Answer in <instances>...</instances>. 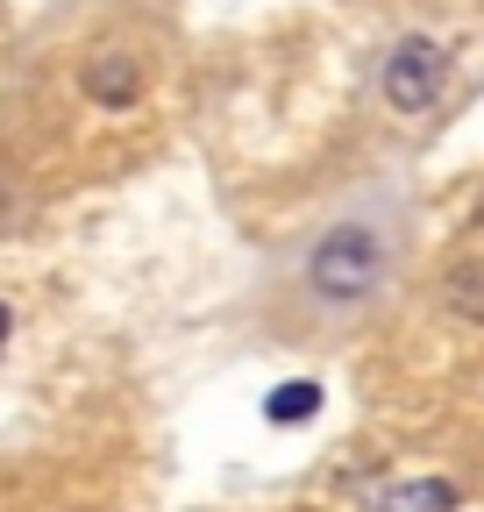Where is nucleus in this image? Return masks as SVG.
Masks as SVG:
<instances>
[{
	"instance_id": "7ed1b4c3",
	"label": "nucleus",
	"mask_w": 484,
	"mask_h": 512,
	"mask_svg": "<svg viewBox=\"0 0 484 512\" xmlns=\"http://www.w3.org/2000/svg\"><path fill=\"white\" fill-rule=\"evenodd\" d=\"M86 93H93L100 107H129V100L143 93V72H136V57H121V50H100V57H86Z\"/></svg>"
},
{
	"instance_id": "423d86ee",
	"label": "nucleus",
	"mask_w": 484,
	"mask_h": 512,
	"mask_svg": "<svg viewBox=\"0 0 484 512\" xmlns=\"http://www.w3.org/2000/svg\"><path fill=\"white\" fill-rule=\"evenodd\" d=\"M449 306L484 328V264H456V271H449Z\"/></svg>"
},
{
	"instance_id": "f257e3e1",
	"label": "nucleus",
	"mask_w": 484,
	"mask_h": 512,
	"mask_svg": "<svg viewBox=\"0 0 484 512\" xmlns=\"http://www.w3.org/2000/svg\"><path fill=\"white\" fill-rule=\"evenodd\" d=\"M392 228L378 221V214H349V221H335L321 242H314V256H307V292L321 299V306H363V299H378L385 292V278H392Z\"/></svg>"
},
{
	"instance_id": "39448f33",
	"label": "nucleus",
	"mask_w": 484,
	"mask_h": 512,
	"mask_svg": "<svg viewBox=\"0 0 484 512\" xmlns=\"http://www.w3.org/2000/svg\"><path fill=\"white\" fill-rule=\"evenodd\" d=\"M314 413H321V384H307V377H299V384H278V392L264 399V420H271V427L314 420Z\"/></svg>"
},
{
	"instance_id": "20e7f679",
	"label": "nucleus",
	"mask_w": 484,
	"mask_h": 512,
	"mask_svg": "<svg viewBox=\"0 0 484 512\" xmlns=\"http://www.w3.org/2000/svg\"><path fill=\"white\" fill-rule=\"evenodd\" d=\"M371 512H456V484H449V477H406V484H392Z\"/></svg>"
},
{
	"instance_id": "f03ea898",
	"label": "nucleus",
	"mask_w": 484,
	"mask_h": 512,
	"mask_svg": "<svg viewBox=\"0 0 484 512\" xmlns=\"http://www.w3.org/2000/svg\"><path fill=\"white\" fill-rule=\"evenodd\" d=\"M449 86V50L428 43V36H406L392 57H385V100L392 114H428Z\"/></svg>"
},
{
	"instance_id": "0eeeda50",
	"label": "nucleus",
	"mask_w": 484,
	"mask_h": 512,
	"mask_svg": "<svg viewBox=\"0 0 484 512\" xmlns=\"http://www.w3.org/2000/svg\"><path fill=\"white\" fill-rule=\"evenodd\" d=\"M8 335H15V313H8V306H0V349H8Z\"/></svg>"
}]
</instances>
